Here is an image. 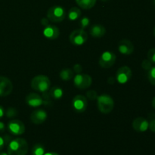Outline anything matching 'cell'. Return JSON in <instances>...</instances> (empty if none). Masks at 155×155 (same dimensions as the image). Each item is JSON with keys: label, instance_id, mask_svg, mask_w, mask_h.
Masks as SVG:
<instances>
[{"label": "cell", "instance_id": "cell-1", "mask_svg": "<svg viewBox=\"0 0 155 155\" xmlns=\"http://www.w3.org/2000/svg\"><path fill=\"white\" fill-rule=\"evenodd\" d=\"M28 151V144L22 138H17L10 141L8 145V155H26Z\"/></svg>", "mask_w": 155, "mask_h": 155}, {"label": "cell", "instance_id": "cell-2", "mask_svg": "<svg viewBox=\"0 0 155 155\" xmlns=\"http://www.w3.org/2000/svg\"><path fill=\"white\" fill-rule=\"evenodd\" d=\"M97 104L100 112L104 114H107L113 110L114 101L109 95L103 94L97 97Z\"/></svg>", "mask_w": 155, "mask_h": 155}, {"label": "cell", "instance_id": "cell-3", "mask_svg": "<svg viewBox=\"0 0 155 155\" xmlns=\"http://www.w3.org/2000/svg\"><path fill=\"white\" fill-rule=\"evenodd\" d=\"M51 81L49 78L45 75H38L33 77L31 81V87L35 91L45 92L50 89Z\"/></svg>", "mask_w": 155, "mask_h": 155}, {"label": "cell", "instance_id": "cell-4", "mask_svg": "<svg viewBox=\"0 0 155 155\" xmlns=\"http://www.w3.org/2000/svg\"><path fill=\"white\" fill-rule=\"evenodd\" d=\"M66 18V10L60 5H54L49 8L47 12V18L51 22L59 23Z\"/></svg>", "mask_w": 155, "mask_h": 155}, {"label": "cell", "instance_id": "cell-5", "mask_svg": "<svg viewBox=\"0 0 155 155\" xmlns=\"http://www.w3.org/2000/svg\"><path fill=\"white\" fill-rule=\"evenodd\" d=\"M69 39L73 45H82L87 41L88 34L83 29H77L71 33Z\"/></svg>", "mask_w": 155, "mask_h": 155}, {"label": "cell", "instance_id": "cell-6", "mask_svg": "<svg viewBox=\"0 0 155 155\" xmlns=\"http://www.w3.org/2000/svg\"><path fill=\"white\" fill-rule=\"evenodd\" d=\"M74 83L79 89H86L92 85V79L88 74H78L74 77Z\"/></svg>", "mask_w": 155, "mask_h": 155}, {"label": "cell", "instance_id": "cell-7", "mask_svg": "<svg viewBox=\"0 0 155 155\" xmlns=\"http://www.w3.org/2000/svg\"><path fill=\"white\" fill-rule=\"evenodd\" d=\"M132 76H133L132 70L129 67L123 66L120 68L117 71V81L120 84H125L131 80Z\"/></svg>", "mask_w": 155, "mask_h": 155}, {"label": "cell", "instance_id": "cell-8", "mask_svg": "<svg viewBox=\"0 0 155 155\" xmlns=\"http://www.w3.org/2000/svg\"><path fill=\"white\" fill-rule=\"evenodd\" d=\"M73 108L77 113H83L86 110L88 106V101L86 97L83 95H77L73 98L72 102Z\"/></svg>", "mask_w": 155, "mask_h": 155}, {"label": "cell", "instance_id": "cell-9", "mask_svg": "<svg viewBox=\"0 0 155 155\" xmlns=\"http://www.w3.org/2000/svg\"><path fill=\"white\" fill-rule=\"evenodd\" d=\"M116 54L111 51H104L99 58V65L103 68H110L116 61Z\"/></svg>", "mask_w": 155, "mask_h": 155}, {"label": "cell", "instance_id": "cell-10", "mask_svg": "<svg viewBox=\"0 0 155 155\" xmlns=\"http://www.w3.org/2000/svg\"><path fill=\"white\" fill-rule=\"evenodd\" d=\"M8 130L12 135L20 136L25 132V126L20 120H12L8 124Z\"/></svg>", "mask_w": 155, "mask_h": 155}, {"label": "cell", "instance_id": "cell-11", "mask_svg": "<svg viewBox=\"0 0 155 155\" xmlns=\"http://www.w3.org/2000/svg\"><path fill=\"white\" fill-rule=\"evenodd\" d=\"M13 90V84L8 78L0 76V97L8 96Z\"/></svg>", "mask_w": 155, "mask_h": 155}, {"label": "cell", "instance_id": "cell-12", "mask_svg": "<svg viewBox=\"0 0 155 155\" xmlns=\"http://www.w3.org/2000/svg\"><path fill=\"white\" fill-rule=\"evenodd\" d=\"M132 126L138 133H144L149 128V122L144 117H137L133 120Z\"/></svg>", "mask_w": 155, "mask_h": 155}, {"label": "cell", "instance_id": "cell-13", "mask_svg": "<svg viewBox=\"0 0 155 155\" xmlns=\"http://www.w3.org/2000/svg\"><path fill=\"white\" fill-rule=\"evenodd\" d=\"M47 117H48L47 112L42 109H36V110H33L30 114L31 121L34 124H37V125L45 122Z\"/></svg>", "mask_w": 155, "mask_h": 155}, {"label": "cell", "instance_id": "cell-14", "mask_svg": "<svg viewBox=\"0 0 155 155\" xmlns=\"http://www.w3.org/2000/svg\"><path fill=\"white\" fill-rule=\"evenodd\" d=\"M118 51L122 54L130 55L134 51V45L129 39H122L118 45Z\"/></svg>", "mask_w": 155, "mask_h": 155}, {"label": "cell", "instance_id": "cell-15", "mask_svg": "<svg viewBox=\"0 0 155 155\" xmlns=\"http://www.w3.org/2000/svg\"><path fill=\"white\" fill-rule=\"evenodd\" d=\"M43 101H44L42 97L38 95V94L34 93V92H31V93L28 94L26 97V103L30 107H39V106L43 104Z\"/></svg>", "mask_w": 155, "mask_h": 155}, {"label": "cell", "instance_id": "cell-16", "mask_svg": "<svg viewBox=\"0 0 155 155\" xmlns=\"http://www.w3.org/2000/svg\"><path fill=\"white\" fill-rule=\"evenodd\" d=\"M43 35L49 39H55L60 35V30L56 26L48 24L44 29Z\"/></svg>", "mask_w": 155, "mask_h": 155}, {"label": "cell", "instance_id": "cell-17", "mask_svg": "<svg viewBox=\"0 0 155 155\" xmlns=\"http://www.w3.org/2000/svg\"><path fill=\"white\" fill-rule=\"evenodd\" d=\"M106 29L101 24H95L90 29V35L92 37L101 38L104 36Z\"/></svg>", "mask_w": 155, "mask_h": 155}, {"label": "cell", "instance_id": "cell-18", "mask_svg": "<svg viewBox=\"0 0 155 155\" xmlns=\"http://www.w3.org/2000/svg\"><path fill=\"white\" fill-rule=\"evenodd\" d=\"M75 1L81 8L88 10L95 6L97 0H75Z\"/></svg>", "mask_w": 155, "mask_h": 155}, {"label": "cell", "instance_id": "cell-19", "mask_svg": "<svg viewBox=\"0 0 155 155\" xmlns=\"http://www.w3.org/2000/svg\"><path fill=\"white\" fill-rule=\"evenodd\" d=\"M81 16V11L79 8L73 7L68 12V18L71 21H76Z\"/></svg>", "mask_w": 155, "mask_h": 155}, {"label": "cell", "instance_id": "cell-20", "mask_svg": "<svg viewBox=\"0 0 155 155\" xmlns=\"http://www.w3.org/2000/svg\"><path fill=\"white\" fill-rule=\"evenodd\" d=\"M61 79L64 81L71 80L74 77V71L71 69H64L59 74Z\"/></svg>", "mask_w": 155, "mask_h": 155}, {"label": "cell", "instance_id": "cell-21", "mask_svg": "<svg viewBox=\"0 0 155 155\" xmlns=\"http://www.w3.org/2000/svg\"><path fill=\"white\" fill-rule=\"evenodd\" d=\"M49 94L54 99H59L63 95V90L61 89V88L58 87V86H54L50 89Z\"/></svg>", "mask_w": 155, "mask_h": 155}, {"label": "cell", "instance_id": "cell-22", "mask_svg": "<svg viewBox=\"0 0 155 155\" xmlns=\"http://www.w3.org/2000/svg\"><path fill=\"white\" fill-rule=\"evenodd\" d=\"M45 154V148L41 144H36L33 147L32 155H44Z\"/></svg>", "mask_w": 155, "mask_h": 155}, {"label": "cell", "instance_id": "cell-23", "mask_svg": "<svg viewBox=\"0 0 155 155\" xmlns=\"http://www.w3.org/2000/svg\"><path fill=\"white\" fill-rule=\"evenodd\" d=\"M148 78L150 83L155 86V66L152 67L148 72Z\"/></svg>", "mask_w": 155, "mask_h": 155}, {"label": "cell", "instance_id": "cell-24", "mask_svg": "<svg viewBox=\"0 0 155 155\" xmlns=\"http://www.w3.org/2000/svg\"><path fill=\"white\" fill-rule=\"evenodd\" d=\"M89 23H90V20L87 17H83L80 21V26L81 29L84 30V29L87 28L89 25Z\"/></svg>", "mask_w": 155, "mask_h": 155}, {"label": "cell", "instance_id": "cell-25", "mask_svg": "<svg viewBox=\"0 0 155 155\" xmlns=\"http://www.w3.org/2000/svg\"><path fill=\"white\" fill-rule=\"evenodd\" d=\"M148 59L151 63L155 64V48H152L148 51Z\"/></svg>", "mask_w": 155, "mask_h": 155}, {"label": "cell", "instance_id": "cell-26", "mask_svg": "<svg viewBox=\"0 0 155 155\" xmlns=\"http://www.w3.org/2000/svg\"><path fill=\"white\" fill-rule=\"evenodd\" d=\"M142 67L144 70L148 71L151 68H152V63H151L148 59H145V60L142 61Z\"/></svg>", "mask_w": 155, "mask_h": 155}, {"label": "cell", "instance_id": "cell-27", "mask_svg": "<svg viewBox=\"0 0 155 155\" xmlns=\"http://www.w3.org/2000/svg\"><path fill=\"white\" fill-rule=\"evenodd\" d=\"M86 95H87L88 98H89L90 100L93 101L95 98H97L98 97V95H97V92H95V90H89L88 91L87 93H86Z\"/></svg>", "mask_w": 155, "mask_h": 155}, {"label": "cell", "instance_id": "cell-28", "mask_svg": "<svg viewBox=\"0 0 155 155\" xmlns=\"http://www.w3.org/2000/svg\"><path fill=\"white\" fill-rule=\"evenodd\" d=\"M15 115H17V111L13 107H9L6 111V116L8 117H12Z\"/></svg>", "mask_w": 155, "mask_h": 155}, {"label": "cell", "instance_id": "cell-29", "mask_svg": "<svg viewBox=\"0 0 155 155\" xmlns=\"http://www.w3.org/2000/svg\"><path fill=\"white\" fill-rule=\"evenodd\" d=\"M82 71H83V67L81 66L80 64H75L74 66V69H73V71L74 72H76L77 73V74H80V73L82 72Z\"/></svg>", "mask_w": 155, "mask_h": 155}, {"label": "cell", "instance_id": "cell-30", "mask_svg": "<svg viewBox=\"0 0 155 155\" xmlns=\"http://www.w3.org/2000/svg\"><path fill=\"white\" fill-rule=\"evenodd\" d=\"M149 129L151 132L155 133V118L152 119L149 123Z\"/></svg>", "mask_w": 155, "mask_h": 155}, {"label": "cell", "instance_id": "cell-31", "mask_svg": "<svg viewBox=\"0 0 155 155\" xmlns=\"http://www.w3.org/2000/svg\"><path fill=\"white\" fill-rule=\"evenodd\" d=\"M5 139L3 137H1L0 136V151L3 149L5 145Z\"/></svg>", "mask_w": 155, "mask_h": 155}, {"label": "cell", "instance_id": "cell-32", "mask_svg": "<svg viewBox=\"0 0 155 155\" xmlns=\"http://www.w3.org/2000/svg\"><path fill=\"white\" fill-rule=\"evenodd\" d=\"M5 130V125L4 123L0 121V133H3Z\"/></svg>", "mask_w": 155, "mask_h": 155}, {"label": "cell", "instance_id": "cell-33", "mask_svg": "<svg viewBox=\"0 0 155 155\" xmlns=\"http://www.w3.org/2000/svg\"><path fill=\"white\" fill-rule=\"evenodd\" d=\"M41 23H42V24L43 26H47L48 24V19H47L46 18H42V21H41Z\"/></svg>", "mask_w": 155, "mask_h": 155}, {"label": "cell", "instance_id": "cell-34", "mask_svg": "<svg viewBox=\"0 0 155 155\" xmlns=\"http://www.w3.org/2000/svg\"><path fill=\"white\" fill-rule=\"evenodd\" d=\"M4 114H5L4 108H3L2 106L0 105V119H1L3 116H4Z\"/></svg>", "mask_w": 155, "mask_h": 155}, {"label": "cell", "instance_id": "cell-35", "mask_svg": "<svg viewBox=\"0 0 155 155\" xmlns=\"http://www.w3.org/2000/svg\"><path fill=\"white\" fill-rule=\"evenodd\" d=\"M44 155H59V154L55 152H48V153H45Z\"/></svg>", "mask_w": 155, "mask_h": 155}, {"label": "cell", "instance_id": "cell-36", "mask_svg": "<svg viewBox=\"0 0 155 155\" xmlns=\"http://www.w3.org/2000/svg\"><path fill=\"white\" fill-rule=\"evenodd\" d=\"M151 104H152V107L155 109V96L154 97V98H153L152 102H151Z\"/></svg>", "mask_w": 155, "mask_h": 155}, {"label": "cell", "instance_id": "cell-37", "mask_svg": "<svg viewBox=\"0 0 155 155\" xmlns=\"http://www.w3.org/2000/svg\"><path fill=\"white\" fill-rule=\"evenodd\" d=\"M0 155H8V153H5V152H0Z\"/></svg>", "mask_w": 155, "mask_h": 155}, {"label": "cell", "instance_id": "cell-38", "mask_svg": "<svg viewBox=\"0 0 155 155\" xmlns=\"http://www.w3.org/2000/svg\"><path fill=\"white\" fill-rule=\"evenodd\" d=\"M153 33H154V36H155V27L154 28V30H153Z\"/></svg>", "mask_w": 155, "mask_h": 155}, {"label": "cell", "instance_id": "cell-39", "mask_svg": "<svg viewBox=\"0 0 155 155\" xmlns=\"http://www.w3.org/2000/svg\"><path fill=\"white\" fill-rule=\"evenodd\" d=\"M153 2H154V8H155V0H153Z\"/></svg>", "mask_w": 155, "mask_h": 155}, {"label": "cell", "instance_id": "cell-40", "mask_svg": "<svg viewBox=\"0 0 155 155\" xmlns=\"http://www.w3.org/2000/svg\"><path fill=\"white\" fill-rule=\"evenodd\" d=\"M101 1H102V2H107V1H108V0H101Z\"/></svg>", "mask_w": 155, "mask_h": 155}]
</instances>
